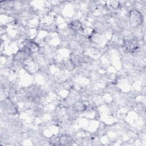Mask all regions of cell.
Instances as JSON below:
<instances>
[{
	"mask_svg": "<svg viewBox=\"0 0 146 146\" xmlns=\"http://www.w3.org/2000/svg\"><path fill=\"white\" fill-rule=\"evenodd\" d=\"M74 105H75V109L76 111H82L84 110V105L83 103H76Z\"/></svg>",
	"mask_w": 146,
	"mask_h": 146,
	"instance_id": "obj_8",
	"label": "cell"
},
{
	"mask_svg": "<svg viewBox=\"0 0 146 146\" xmlns=\"http://www.w3.org/2000/svg\"><path fill=\"white\" fill-rule=\"evenodd\" d=\"M4 108H5V110L8 113L9 112V109H10V113H14V112L16 110L13 103L10 101H9V102L8 101L5 103V105H4Z\"/></svg>",
	"mask_w": 146,
	"mask_h": 146,
	"instance_id": "obj_6",
	"label": "cell"
},
{
	"mask_svg": "<svg viewBox=\"0 0 146 146\" xmlns=\"http://www.w3.org/2000/svg\"><path fill=\"white\" fill-rule=\"evenodd\" d=\"M72 141V138L67 135H63L59 139V142L60 143V144L62 145H66V144H68L70 142Z\"/></svg>",
	"mask_w": 146,
	"mask_h": 146,
	"instance_id": "obj_7",
	"label": "cell"
},
{
	"mask_svg": "<svg viewBox=\"0 0 146 146\" xmlns=\"http://www.w3.org/2000/svg\"><path fill=\"white\" fill-rule=\"evenodd\" d=\"M70 28L75 31H78L82 29L81 23L78 21H74L69 24Z\"/></svg>",
	"mask_w": 146,
	"mask_h": 146,
	"instance_id": "obj_4",
	"label": "cell"
},
{
	"mask_svg": "<svg viewBox=\"0 0 146 146\" xmlns=\"http://www.w3.org/2000/svg\"><path fill=\"white\" fill-rule=\"evenodd\" d=\"M26 50L30 52H35L38 50V45L35 42L32 41H27L25 44Z\"/></svg>",
	"mask_w": 146,
	"mask_h": 146,
	"instance_id": "obj_3",
	"label": "cell"
},
{
	"mask_svg": "<svg viewBox=\"0 0 146 146\" xmlns=\"http://www.w3.org/2000/svg\"><path fill=\"white\" fill-rule=\"evenodd\" d=\"M130 23L133 26H138L143 21L142 14L136 10H133L129 13Z\"/></svg>",
	"mask_w": 146,
	"mask_h": 146,
	"instance_id": "obj_1",
	"label": "cell"
},
{
	"mask_svg": "<svg viewBox=\"0 0 146 146\" xmlns=\"http://www.w3.org/2000/svg\"><path fill=\"white\" fill-rule=\"evenodd\" d=\"M29 56V52L26 50L20 51L17 52L15 55V59L17 60H25L26 58H27Z\"/></svg>",
	"mask_w": 146,
	"mask_h": 146,
	"instance_id": "obj_5",
	"label": "cell"
},
{
	"mask_svg": "<svg viewBox=\"0 0 146 146\" xmlns=\"http://www.w3.org/2000/svg\"><path fill=\"white\" fill-rule=\"evenodd\" d=\"M124 46L127 50L129 51H134L138 48V44L136 40L133 39H128L124 42Z\"/></svg>",
	"mask_w": 146,
	"mask_h": 146,
	"instance_id": "obj_2",
	"label": "cell"
}]
</instances>
